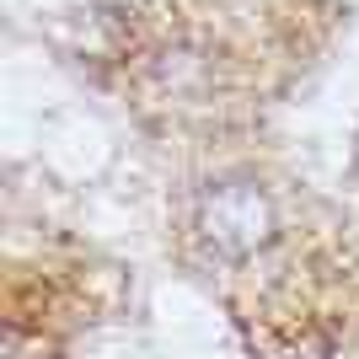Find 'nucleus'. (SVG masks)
<instances>
[{
	"instance_id": "nucleus-1",
	"label": "nucleus",
	"mask_w": 359,
	"mask_h": 359,
	"mask_svg": "<svg viewBox=\"0 0 359 359\" xmlns=\"http://www.w3.org/2000/svg\"><path fill=\"white\" fill-rule=\"evenodd\" d=\"M198 236L210 241L220 257H252L257 247L273 241V204L269 194L247 177L215 182L198 204Z\"/></svg>"
}]
</instances>
